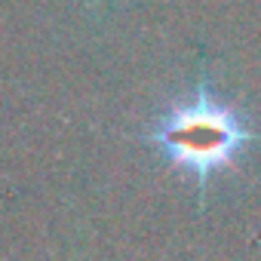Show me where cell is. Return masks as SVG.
I'll list each match as a JSON object with an SVG mask.
<instances>
[{"instance_id": "cell-1", "label": "cell", "mask_w": 261, "mask_h": 261, "mask_svg": "<svg viewBox=\"0 0 261 261\" xmlns=\"http://www.w3.org/2000/svg\"><path fill=\"white\" fill-rule=\"evenodd\" d=\"M145 142L166 154L175 169L191 172L197 178L203 203L209 178L230 169L233 160L255 142V133L230 105L215 98V92L209 89V77L200 74L194 98L172 105L154 123Z\"/></svg>"}]
</instances>
